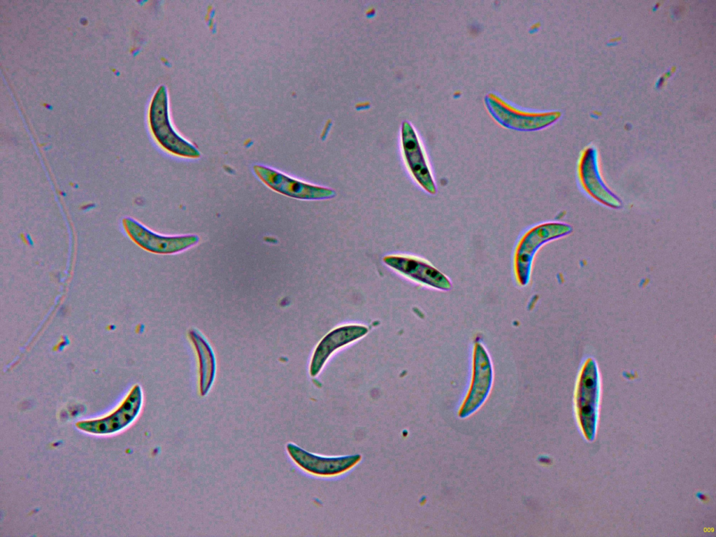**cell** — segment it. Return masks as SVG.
<instances>
[{"label":"cell","instance_id":"obj_1","mask_svg":"<svg viewBox=\"0 0 716 537\" xmlns=\"http://www.w3.org/2000/svg\"><path fill=\"white\" fill-rule=\"evenodd\" d=\"M572 230L567 223L545 222L532 226L520 236L513 256V273L518 286L525 287L529 283L538 249L547 243L568 235Z\"/></svg>","mask_w":716,"mask_h":537},{"label":"cell","instance_id":"obj_2","mask_svg":"<svg viewBox=\"0 0 716 537\" xmlns=\"http://www.w3.org/2000/svg\"><path fill=\"white\" fill-rule=\"evenodd\" d=\"M601 397V375L598 364L587 357L580 368L575 385L574 403L576 415L585 436L595 437Z\"/></svg>","mask_w":716,"mask_h":537},{"label":"cell","instance_id":"obj_3","mask_svg":"<svg viewBox=\"0 0 716 537\" xmlns=\"http://www.w3.org/2000/svg\"><path fill=\"white\" fill-rule=\"evenodd\" d=\"M149 120L155 138L166 152L180 157H200L197 148L180 136L171 122L168 94L164 85L158 87L152 98Z\"/></svg>","mask_w":716,"mask_h":537},{"label":"cell","instance_id":"obj_4","mask_svg":"<svg viewBox=\"0 0 716 537\" xmlns=\"http://www.w3.org/2000/svg\"><path fill=\"white\" fill-rule=\"evenodd\" d=\"M252 170L258 179L270 189L291 198L324 200L336 196V192L331 188L301 181L267 166L255 164Z\"/></svg>","mask_w":716,"mask_h":537},{"label":"cell","instance_id":"obj_5","mask_svg":"<svg viewBox=\"0 0 716 537\" xmlns=\"http://www.w3.org/2000/svg\"><path fill=\"white\" fill-rule=\"evenodd\" d=\"M493 381L492 362L485 345L474 343L472 352V375L469 389L459 415L466 417L476 410L487 397Z\"/></svg>","mask_w":716,"mask_h":537},{"label":"cell","instance_id":"obj_6","mask_svg":"<svg viewBox=\"0 0 716 537\" xmlns=\"http://www.w3.org/2000/svg\"><path fill=\"white\" fill-rule=\"evenodd\" d=\"M401 145L406 166L417 185L436 194L437 187L425 151L412 124L405 120L401 127Z\"/></svg>","mask_w":716,"mask_h":537},{"label":"cell","instance_id":"obj_7","mask_svg":"<svg viewBox=\"0 0 716 537\" xmlns=\"http://www.w3.org/2000/svg\"><path fill=\"white\" fill-rule=\"evenodd\" d=\"M578 178L581 189L596 202L612 208H620L621 200L604 183L599 171V158L594 146L581 153L578 165Z\"/></svg>","mask_w":716,"mask_h":537},{"label":"cell","instance_id":"obj_8","mask_svg":"<svg viewBox=\"0 0 716 537\" xmlns=\"http://www.w3.org/2000/svg\"><path fill=\"white\" fill-rule=\"evenodd\" d=\"M123 222L125 230L132 240L140 247L153 253L170 255L180 252L195 245L199 241V237L194 234L160 235L129 217Z\"/></svg>","mask_w":716,"mask_h":537},{"label":"cell","instance_id":"obj_9","mask_svg":"<svg viewBox=\"0 0 716 537\" xmlns=\"http://www.w3.org/2000/svg\"><path fill=\"white\" fill-rule=\"evenodd\" d=\"M143 403V393L139 385L133 387L123 402L111 414L101 418L80 421L76 426L80 430L93 434H109L120 431L132 422L138 415Z\"/></svg>","mask_w":716,"mask_h":537},{"label":"cell","instance_id":"obj_10","mask_svg":"<svg viewBox=\"0 0 716 537\" xmlns=\"http://www.w3.org/2000/svg\"><path fill=\"white\" fill-rule=\"evenodd\" d=\"M382 260L392 269L423 285L441 291H448L452 287L447 275L417 257L391 255L384 257Z\"/></svg>","mask_w":716,"mask_h":537},{"label":"cell","instance_id":"obj_11","mask_svg":"<svg viewBox=\"0 0 716 537\" xmlns=\"http://www.w3.org/2000/svg\"><path fill=\"white\" fill-rule=\"evenodd\" d=\"M286 449L296 464L304 471L318 475L342 473L354 466L361 459L358 454L339 457H318L291 443L287 445Z\"/></svg>","mask_w":716,"mask_h":537},{"label":"cell","instance_id":"obj_12","mask_svg":"<svg viewBox=\"0 0 716 537\" xmlns=\"http://www.w3.org/2000/svg\"><path fill=\"white\" fill-rule=\"evenodd\" d=\"M367 328L360 325H348L334 329L317 345L310 363V373L315 376L329 355L336 349L365 335Z\"/></svg>","mask_w":716,"mask_h":537},{"label":"cell","instance_id":"obj_13","mask_svg":"<svg viewBox=\"0 0 716 537\" xmlns=\"http://www.w3.org/2000/svg\"><path fill=\"white\" fill-rule=\"evenodd\" d=\"M189 336L196 350L199 360V392L202 396L210 389L215 375V359L212 348L199 331L192 329Z\"/></svg>","mask_w":716,"mask_h":537}]
</instances>
